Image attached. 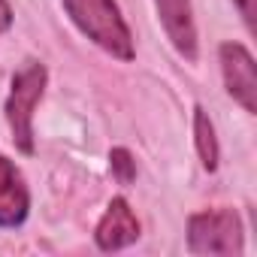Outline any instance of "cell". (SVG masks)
<instances>
[{"mask_svg": "<svg viewBox=\"0 0 257 257\" xmlns=\"http://www.w3.org/2000/svg\"><path fill=\"white\" fill-rule=\"evenodd\" d=\"M109 170L118 179V185H131L137 179V161L127 149H112L109 152Z\"/></svg>", "mask_w": 257, "mask_h": 257, "instance_id": "9", "label": "cell"}, {"mask_svg": "<svg viewBox=\"0 0 257 257\" xmlns=\"http://www.w3.org/2000/svg\"><path fill=\"white\" fill-rule=\"evenodd\" d=\"M218 64H221V76H224V88L227 94L248 112H257V70H254V58L242 43H221L218 46Z\"/></svg>", "mask_w": 257, "mask_h": 257, "instance_id": "4", "label": "cell"}, {"mask_svg": "<svg viewBox=\"0 0 257 257\" xmlns=\"http://www.w3.org/2000/svg\"><path fill=\"white\" fill-rule=\"evenodd\" d=\"M70 22L106 55L118 61H134V34L127 28L115 0H61Z\"/></svg>", "mask_w": 257, "mask_h": 257, "instance_id": "1", "label": "cell"}, {"mask_svg": "<svg viewBox=\"0 0 257 257\" xmlns=\"http://www.w3.org/2000/svg\"><path fill=\"white\" fill-rule=\"evenodd\" d=\"M194 146H197V155H200V164L206 173H215L218 170V137H215V124L209 118V112L203 106H194Z\"/></svg>", "mask_w": 257, "mask_h": 257, "instance_id": "8", "label": "cell"}, {"mask_svg": "<svg viewBox=\"0 0 257 257\" xmlns=\"http://www.w3.org/2000/svg\"><path fill=\"white\" fill-rule=\"evenodd\" d=\"M46 82H49V70L43 61H25L13 82H10V97H7V124L13 143L22 155H34L37 140H34V112L46 94Z\"/></svg>", "mask_w": 257, "mask_h": 257, "instance_id": "2", "label": "cell"}, {"mask_svg": "<svg viewBox=\"0 0 257 257\" xmlns=\"http://www.w3.org/2000/svg\"><path fill=\"white\" fill-rule=\"evenodd\" d=\"M140 239V221L124 197H112V203L106 206L103 218L97 221L94 230V242L100 251H121L131 248Z\"/></svg>", "mask_w": 257, "mask_h": 257, "instance_id": "5", "label": "cell"}, {"mask_svg": "<svg viewBox=\"0 0 257 257\" xmlns=\"http://www.w3.org/2000/svg\"><path fill=\"white\" fill-rule=\"evenodd\" d=\"M233 7L239 10V16H242L248 34H254V0H233Z\"/></svg>", "mask_w": 257, "mask_h": 257, "instance_id": "10", "label": "cell"}, {"mask_svg": "<svg viewBox=\"0 0 257 257\" xmlns=\"http://www.w3.org/2000/svg\"><path fill=\"white\" fill-rule=\"evenodd\" d=\"M188 251L191 254H242L245 233L233 209H206L188 218Z\"/></svg>", "mask_w": 257, "mask_h": 257, "instance_id": "3", "label": "cell"}, {"mask_svg": "<svg viewBox=\"0 0 257 257\" xmlns=\"http://www.w3.org/2000/svg\"><path fill=\"white\" fill-rule=\"evenodd\" d=\"M28 212H31L28 182L7 155H0V227L7 230L22 227L28 221Z\"/></svg>", "mask_w": 257, "mask_h": 257, "instance_id": "6", "label": "cell"}, {"mask_svg": "<svg viewBox=\"0 0 257 257\" xmlns=\"http://www.w3.org/2000/svg\"><path fill=\"white\" fill-rule=\"evenodd\" d=\"M158 19L173 43V49L185 58V61H197L200 49H197V25H194V10L191 0H155Z\"/></svg>", "mask_w": 257, "mask_h": 257, "instance_id": "7", "label": "cell"}, {"mask_svg": "<svg viewBox=\"0 0 257 257\" xmlns=\"http://www.w3.org/2000/svg\"><path fill=\"white\" fill-rule=\"evenodd\" d=\"M13 28V7L10 0H0V34H7Z\"/></svg>", "mask_w": 257, "mask_h": 257, "instance_id": "11", "label": "cell"}]
</instances>
